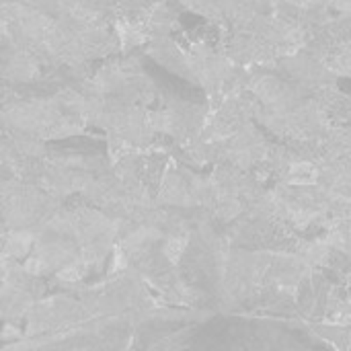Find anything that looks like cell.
I'll return each mask as SVG.
<instances>
[{
	"mask_svg": "<svg viewBox=\"0 0 351 351\" xmlns=\"http://www.w3.org/2000/svg\"><path fill=\"white\" fill-rule=\"evenodd\" d=\"M31 243H33L31 234H27V232H14L10 237V241H6V253H10L12 257L19 259V257H23V255L29 253Z\"/></svg>",
	"mask_w": 351,
	"mask_h": 351,
	"instance_id": "obj_1",
	"label": "cell"
}]
</instances>
